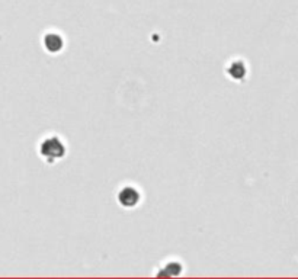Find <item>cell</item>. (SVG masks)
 <instances>
[{
  "label": "cell",
  "mask_w": 298,
  "mask_h": 279,
  "mask_svg": "<svg viewBox=\"0 0 298 279\" xmlns=\"http://www.w3.org/2000/svg\"><path fill=\"white\" fill-rule=\"evenodd\" d=\"M182 272V265L180 263H177V262H169V263H166L165 266H163V270L162 272H159L157 275L160 276V275H165V276H177L179 273Z\"/></svg>",
  "instance_id": "5"
},
{
  "label": "cell",
  "mask_w": 298,
  "mask_h": 279,
  "mask_svg": "<svg viewBox=\"0 0 298 279\" xmlns=\"http://www.w3.org/2000/svg\"><path fill=\"white\" fill-rule=\"evenodd\" d=\"M118 202L124 208H134L140 202V192L133 186H125L118 192Z\"/></svg>",
  "instance_id": "2"
},
{
  "label": "cell",
  "mask_w": 298,
  "mask_h": 279,
  "mask_svg": "<svg viewBox=\"0 0 298 279\" xmlns=\"http://www.w3.org/2000/svg\"><path fill=\"white\" fill-rule=\"evenodd\" d=\"M67 148L58 137H48L40 145V154L48 163H54L66 156Z\"/></svg>",
  "instance_id": "1"
},
{
  "label": "cell",
  "mask_w": 298,
  "mask_h": 279,
  "mask_svg": "<svg viewBox=\"0 0 298 279\" xmlns=\"http://www.w3.org/2000/svg\"><path fill=\"white\" fill-rule=\"evenodd\" d=\"M63 47H64V39L61 38V35L50 32L44 36V48L48 53L57 54L63 50Z\"/></svg>",
  "instance_id": "3"
},
{
  "label": "cell",
  "mask_w": 298,
  "mask_h": 279,
  "mask_svg": "<svg viewBox=\"0 0 298 279\" xmlns=\"http://www.w3.org/2000/svg\"><path fill=\"white\" fill-rule=\"evenodd\" d=\"M246 73H247V68L244 66L243 61H240V60L233 61L232 64H230V67H229V76L233 80H237V82L243 80L246 77Z\"/></svg>",
  "instance_id": "4"
}]
</instances>
